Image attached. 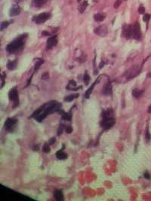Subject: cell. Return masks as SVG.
I'll return each mask as SVG.
<instances>
[{
    "label": "cell",
    "instance_id": "6da1fadb",
    "mask_svg": "<svg viewBox=\"0 0 151 201\" xmlns=\"http://www.w3.org/2000/svg\"><path fill=\"white\" fill-rule=\"evenodd\" d=\"M61 104L57 101H49L43 104L41 107L36 110L32 114L31 117H33L38 122H42L44 118L46 117L48 115L53 114L55 112H58L61 110Z\"/></svg>",
    "mask_w": 151,
    "mask_h": 201
},
{
    "label": "cell",
    "instance_id": "7a4b0ae2",
    "mask_svg": "<svg viewBox=\"0 0 151 201\" xmlns=\"http://www.w3.org/2000/svg\"><path fill=\"white\" fill-rule=\"evenodd\" d=\"M27 34H23L19 35L14 41H12L11 43L8 44L6 47V51L10 54H14L18 51H20L24 46L26 39H27Z\"/></svg>",
    "mask_w": 151,
    "mask_h": 201
},
{
    "label": "cell",
    "instance_id": "3957f363",
    "mask_svg": "<svg viewBox=\"0 0 151 201\" xmlns=\"http://www.w3.org/2000/svg\"><path fill=\"white\" fill-rule=\"evenodd\" d=\"M103 119L100 122V126L104 130H109L115 124V119L113 117V111L110 109L106 111H104L102 113Z\"/></svg>",
    "mask_w": 151,
    "mask_h": 201
},
{
    "label": "cell",
    "instance_id": "277c9868",
    "mask_svg": "<svg viewBox=\"0 0 151 201\" xmlns=\"http://www.w3.org/2000/svg\"><path fill=\"white\" fill-rule=\"evenodd\" d=\"M51 17V14L50 12H43V13H41V14L34 16L32 20L36 24H44L45 22L47 21L48 20L50 19Z\"/></svg>",
    "mask_w": 151,
    "mask_h": 201
},
{
    "label": "cell",
    "instance_id": "5b68a950",
    "mask_svg": "<svg viewBox=\"0 0 151 201\" xmlns=\"http://www.w3.org/2000/svg\"><path fill=\"white\" fill-rule=\"evenodd\" d=\"M8 98L10 100L13 101V109L18 107L19 105V97H18V90L16 87L11 89V90L8 92Z\"/></svg>",
    "mask_w": 151,
    "mask_h": 201
},
{
    "label": "cell",
    "instance_id": "8992f818",
    "mask_svg": "<svg viewBox=\"0 0 151 201\" xmlns=\"http://www.w3.org/2000/svg\"><path fill=\"white\" fill-rule=\"evenodd\" d=\"M122 35L127 39H131L133 36V26L125 24L122 27Z\"/></svg>",
    "mask_w": 151,
    "mask_h": 201
},
{
    "label": "cell",
    "instance_id": "52a82bcc",
    "mask_svg": "<svg viewBox=\"0 0 151 201\" xmlns=\"http://www.w3.org/2000/svg\"><path fill=\"white\" fill-rule=\"evenodd\" d=\"M94 33L100 37H105L108 33V29L106 25L99 26L96 29H94Z\"/></svg>",
    "mask_w": 151,
    "mask_h": 201
},
{
    "label": "cell",
    "instance_id": "ba28073f",
    "mask_svg": "<svg viewBox=\"0 0 151 201\" xmlns=\"http://www.w3.org/2000/svg\"><path fill=\"white\" fill-rule=\"evenodd\" d=\"M135 39L140 40L141 38V26L138 22H136L133 25V36Z\"/></svg>",
    "mask_w": 151,
    "mask_h": 201
},
{
    "label": "cell",
    "instance_id": "9c48e42d",
    "mask_svg": "<svg viewBox=\"0 0 151 201\" xmlns=\"http://www.w3.org/2000/svg\"><path fill=\"white\" fill-rule=\"evenodd\" d=\"M20 11H21V9L18 4L12 5L9 10V16L10 17H14V16L18 15L20 13Z\"/></svg>",
    "mask_w": 151,
    "mask_h": 201
},
{
    "label": "cell",
    "instance_id": "30bf717a",
    "mask_svg": "<svg viewBox=\"0 0 151 201\" xmlns=\"http://www.w3.org/2000/svg\"><path fill=\"white\" fill-rule=\"evenodd\" d=\"M57 43V39L56 35H53L49 37L47 41V45H46V48L47 49H51L53 48L55 46H56Z\"/></svg>",
    "mask_w": 151,
    "mask_h": 201
},
{
    "label": "cell",
    "instance_id": "8fae6325",
    "mask_svg": "<svg viewBox=\"0 0 151 201\" xmlns=\"http://www.w3.org/2000/svg\"><path fill=\"white\" fill-rule=\"evenodd\" d=\"M17 123V119L15 118H8L4 124V127L6 130H11L14 127V125Z\"/></svg>",
    "mask_w": 151,
    "mask_h": 201
},
{
    "label": "cell",
    "instance_id": "7c38bea8",
    "mask_svg": "<svg viewBox=\"0 0 151 201\" xmlns=\"http://www.w3.org/2000/svg\"><path fill=\"white\" fill-rule=\"evenodd\" d=\"M77 2L79 3V11L81 14H83L85 10L86 9L87 6L88 5V2H87V0H77Z\"/></svg>",
    "mask_w": 151,
    "mask_h": 201
},
{
    "label": "cell",
    "instance_id": "4fadbf2b",
    "mask_svg": "<svg viewBox=\"0 0 151 201\" xmlns=\"http://www.w3.org/2000/svg\"><path fill=\"white\" fill-rule=\"evenodd\" d=\"M58 112L61 115V118L63 120L67 121H70L72 119V111H69V112H65L63 110H60Z\"/></svg>",
    "mask_w": 151,
    "mask_h": 201
},
{
    "label": "cell",
    "instance_id": "5bb4252c",
    "mask_svg": "<svg viewBox=\"0 0 151 201\" xmlns=\"http://www.w3.org/2000/svg\"><path fill=\"white\" fill-rule=\"evenodd\" d=\"M77 87V83L76 81L73 80H70L69 81L68 84L67 86V90H73V91H76V90H78L79 89H80L81 86H79V88H76Z\"/></svg>",
    "mask_w": 151,
    "mask_h": 201
},
{
    "label": "cell",
    "instance_id": "9a60e30c",
    "mask_svg": "<svg viewBox=\"0 0 151 201\" xmlns=\"http://www.w3.org/2000/svg\"><path fill=\"white\" fill-rule=\"evenodd\" d=\"M103 94L104 95H110L112 93V86L110 84V82L108 81L103 88Z\"/></svg>",
    "mask_w": 151,
    "mask_h": 201
},
{
    "label": "cell",
    "instance_id": "2e32d148",
    "mask_svg": "<svg viewBox=\"0 0 151 201\" xmlns=\"http://www.w3.org/2000/svg\"><path fill=\"white\" fill-rule=\"evenodd\" d=\"M55 155H56V158H57V159H59V160H66L67 158V153H65L64 151H63V149H61V150L57 151V152H56V154H55Z\"/></svg>",
    "mask_w": 151,
    "mask_h": 201
},
{
    "label": "cell",
    "instance_id": "e0dca14e",
    "mask_svg": "<svg viewBox=\"0 0 151 201\" xmlns=\"http://www.w3.org/2000/svg\"><path fill=\"white\" fill-rule=\"evenodd\" d=\"M54 197H55V199L57 201L64 200L63 193H62L61 191H59V190L55 191V192H54Z\"/></svg>",
    "mask_w": 151,
    "mask_h": 201
},
{
    "label": "cell",
    "instance_id": "ac0fdd59",
    "mask_svg": "<svg viewBox=\"0 0 151 201\" xmlns=\"http://www.w3.org/2000/svg\"><path fill=\"white\" fill-rule=\"evenodd\" d=\"M47 2V0H32L33 5L36 8H40Z\"/></svg>",
    "mask_w": 151,
    "mask_h": 201
},
{
    "label": "cell",
    "instance_id": "d6986e66",
    "mask_svg": "<svg viewBox=\"0 0 151 201\" xmlns=\"http://www.w3.org/2000/svg\"><path fill=\"white\" fill-rule=\"evenodd\" d=\"M106 18V15L104 14H101V13H98V14H94V19L95 21L97 22H101L103 21Z\"/></svg>",
    "mask_w": 151,
    "mask_h": 201
},
{
    "label": "cell",
    "instance_id": "ffe728a7",
    "mask_svg": "<svg viewBox=\"0 0 151 201\" xmlns=\"http://www.w3.org/2000/svg\"><path fill=\"white\" fill-rule=\"evenodd\" d=\"M143 90H138V89H135V90H132V96L135 98H136V99H138V98H140L143 95Z\"/></svg>",
    "mask_w": 151,
    "mask_h": 201
},
{
    "label": "cell",
    "instance_id": "44dd1931",
    "mask_svg": "<svg viewBox=\"0 0 151 201\" xmlns=\"http://www.w3.org/2000/svg\"><path fill=\"white\" fill-rule=\"evenodd\" d=\"M98 79H99V78H98V79H97V80H96V81L94 82V84H92V86L90 87V88H89L88 90H87V91L85 92V97L86 98V99H88V98L89 97V96H90V94H92V90H93V89H94V86H95V84H96L97 83H98Z\"/></svg>",
    "mask_w": 151,
    "mask_h": 201
},
{
    "label": "cell",
    "instance_id": "7402d4cb",
    "mask_svg": "<svg viewBox=\"0 0 151 201\" xmlns=\"http://www.w3.org/2000/svg\"><path fill=\"white\" fill-rule=\"evenodd\" d=\"M16 66H17V60L8 61V62L7 63V68H8L9 70H14V69H15Z\"/></svg>",
    "mask_w": 151,
    "mask_h": 201
},
{
    "label": "cell",
    "instance_id": "603a6c76",
    "mask_svg": "<svg viewBox=\"0 0 151 201\" xmlns=\"http://www.w3.org/2000/svg\"><path fill=\"white\" fill-rule=\"evenodd\" d=\"M79 96V94H71V95H69V96H66L64 98V101L67 102V103H70V102H72L74 99L77 98Z\"/></svg>",
    "mask_w": 151,
    "mask_h": 201
},
{
    "label": "cell",
    "instance_id": "cb8c5ba5",
    "mask_svg": "<svg viewBox=\"0 0 151 201\" xmlns=\"http://www.w3.org/2000/svg\"><path fill=\"white\" fill-rule=\"evenodd\" d=\"M83 81H84L85 84H86V85H88V83H89V81H90V76L88 75L87 72H85L84 76H83Z\"/></svg>",
    "mask_w": 151,
    "mask_h": 201
},
{
    "label": "cell",
    "instance_id": "d4e9b609",
    "mask_svg": "<svg viewBox=\"0 0 151 201\" xmlns=\"http://www.w3.org/2000/svg\"><path fill=\"white\" fill-rule=\"evenodd\" d=\"M42 151H43V152H45V153L50 152L51 149H50V147H49V144H48V143H45V144L43 145V147H42Z\"/></svg>",
    "mask_w": 151,
    "mask_h": 201
},
{
    "label": "cell",
    "instance_id": "484cf974",
    "mask_svg": "<svg viewBox=\"0 0 151 201\" xmlns=\"http://www.w3.org/2000/svg\"><path fill=\"white\" fill-rule=\"evenodd\" d=\"M44 62L43 60H41V59H39V60L37 61V62L35 63V67H34V69H35V70H37L39 68V67H41V65Z\"/></svg>",
    "mask_w": 151,
    "mask_h": 201
},
{
    "label": "cell",
    "instance_id": "4316f807",
    "mask_svg": "<svg viewBox=\"0 0 151 201\" xmlns=\"http://www.w3.org/2000/svg\"><path fill=\"white\" fill-rule=\"evenodd\" d=\"M64 128H65V125L63 124H60V126H59L58 129H57V136H60L61 133H63L64 129Z\"/></svg>",
    "mask_w": 151,
    "mask_h": 201
},
{
    "label": "cell",
    "instance_id": "83f0119b",
    "mask_svg": "<svg viewBox=\"0 0 151 201\" xmlns=\"http://www.w3.org/2000/svg\"><path fill=\"white\" fill-rule=\"evenodd\" d=\"M10 24H11V22H8V21H4L2 22V24H1V30H3V29H6V28L8 27V26L10 25Z\"/></svg>",
    "mask_w": 151,
    "mask_h": 201
},
{
    "label": "cell",
    "instance_id": "f1b7e54d",
    "mask_svg": "<svg viewBox=\"0 0 151 201\" xmlns=\"http://www.w3.org/2000/svg\"><path fill=\"white\" fill-rule=\"evenodd\" d=\"M137 12H138L139 14H145V8H144V7H143L142 5H141L138 7Z\"/></svg>",
    "mask_w": 151,
    "mask_h": 201
},
{
    "label": "cell",
    "instance_id": "f546056e",
    "mask_svg": "<svg viewBox=\"0 0 151 201\" xmlns=\"http://www.w3.org/2000/svg\"><path fill=\"white\" fill-rule=\"evenodd\" d=\"M150 17L151 15L150 14H143V20L144 22H148L150 20Z\"/></svg>",
    "mask_w": 151,
    "mask_h": 201
},
{
    "label": "cell",
    "instance_id": "4dcf8cb0",
    "mask_svg": "<svg viewBox=\"0 0 151 201\" xmlns=\"http://www.w3.org/2000/svg\"><path fill=\"white\" fill-rule=\"evenodd\" d=\"M122 0H116V2L114 3V8H118L120 6V5L122 4Z\"/></svg>",
    "mask_w": 151,
    "mask_h": 201
},
{
    "label": "cell",
    "instance_id": "1f68e13d",
    "mask_svg": "<svg viewBox=\"0 0 151 201\" xmlns=\"http://www.w3.org/2000/svg\"><path fill=\"white\" fill-rule=\"evenodd\" d=\"M65 131H66V133L70 134V133H71L73 132V127H71V126H67V127L65 128Z\"/></svg>",
    "mask_w": 151,
    "mask_h": 201
},
{
    "label": "cell",
    "instance_id": "d6a6232c",
    "mask_svg": "<svg viewBox=\"0 0 151 201\" xmlns=\"http://www.w3.org/2000/svg\"><path fill=\"white\" fill-rule=\"evenodd\" d=\"M49 78V72H44L42 75V79L43 80H48Z\"/></svg>",
    "mask_w": 151,
    "mask_h": 201
},
{
    "label": "cell",
    "instance_id": "836d02e7",
    "mask_svg": "<svg viewBox=\"0 0 151 201\" xmlns=\"http://www.w3.org/2000/svg\"><path fill=\"white\" fill-rule=\"evenodd\" d=\"M42 35L43 36H49V35H51V33L46 31V30H44V31L42 32Z\"/></svg>",
    "mask_w": 151,
    "mask_h": 201
},
{
    "label": "cell",
    "instance_id": "e575fe53",
    "mask_svg": "<svg viewBox=\"0 0 151 201\" xmlns=\"http://www.w3.org/2000/svg\"><path fill=\"white\" fill-rule=\"evenodd\" d=\"M55 141H56V139H55V137H52V138H51V139H50L49 140V145H53L54 143H55Z\"/></svg>",
    "mask_w": 151,
    "mask_h": 201
},
{
    "label": "cell",
    "instance_id": "d590c367",
    "mask_svg": "<svg viewBox=\"0 0 151 201\" xmlns=\"http://www.w3.org/2000/svg\"><path fill=\"white\" fill-rule=\"evenodd\" d=\"M143 176H144L145 179H150V174L148 173V172H145V173L143 174Z\"/></svg>",
    "mask_w": 151,
    "mask_h": 201
},
{
    "label": "cell",
    "instance_id": "8d00e7d4",
    "mask_svg": "<svg viewBox=\"0 0 151 201\" xmlns=\"http://www.w3.org/2000/svg\"><path fill=\"white\" fill-rule=\"evenodd\" d=\"M39 149V147L38 145H33V151H38Z\"/></svg>",
    "mask_w": 151,
    "mask_h": 201
},
{
    "label": "cell",
    "instance_id": "74e56055",
    "mask_svg": "<svg viewBox=\"0 0 151 201\" xmlns=\"http://www.w3.org/2000/svg\"><path fill=\"white\" fill-rule=\"evenodd\" d=\"M150 138V136L149 131L147 130V133H146V139H147V140H149Z\"/></svg>",
    "mask_w": 151,
    "mask_h": 201
},
{
    "label": "cell",
    "instance_id": "f35d334b",
    "mask_svg": "<svg viewBox=\"0 0 151 201\" xmlns=\"http://www.w3.org/2000/svg\"><path fill=\"white\" fill-rule=\"evenodd\" d=\"M104 62H100V66H99V68H100V69H101V68H102L103 67H104Z\"/></svg>",
    "mask_w": 151,
    "mask_h": 201
},
{
    "label": "cell",
    "instance_id": "ab89813d",
    "mask_svg": "<svg viewBox=\"0 0 151 201\" xmlns=\"http://www.w3.org/2000/svg\"><path fill=\"white\" fill-rule=\"evenodd\" d=\"M147 111L149 112L150 114H151V105H150L149 108H148V109H147Z\"/></svg>",
    "mask_w": 151,
    "mask_h": 201
},
{
    "label": "cell",
    "instance_id": "60d3db41",
    "mask_svg": "<svg viewBox=\"0 0 151 201\" xmlns=\"http://www.w3.org/2000/svg\"><path fill=\"white\" fill-rule=\"evenodd\" d=\"M21 1H23V0H16V2H21Z\"/></svg>",
    "mask_w": 151,
    "mask_h": 201
},
{
    "label": "cell",
    "instance_id": "b9f144b4",
    "mask_svg": "<svg viewBox=\"0 0 151 201\" xmlns=\"http://www.w3.org/2000/svg\"><path fill=\"white\" fill-rule=\"evenodd\" d=\"M92 2H95V0H92Z\"/></svg>",
    "mask_w": 151,
    "mask_h": 201
},
{
    "label": "cell",
    "instance_id": "7bdbcfd3",
    "mask_svg": "<svg viewBox=\"0 0 151 201\" xmlns=\"http://www.w3.org/2000/svg\"><path fill=\"white\" fill-rule=\"evenodd\" d=\"M122 1H127V0H122Z\"/></svg>",
    "mask_w": 151,
    "mask_h": 201
}]
</instances>
